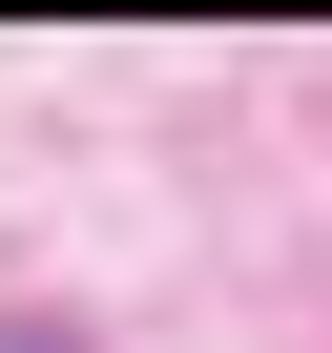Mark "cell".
I'll list each match as a JSON object with an SVG mask.
<instances>
[{
    "label": "cell",
    "instance_id": "cell-1",
    "mask_svg": "<svg viewBox=\"0 0 332 353\" xmlns=\"http://www.w3.org/2000/svg\"><path fill=\"white\" fill-rule=\"evenodd\" d=\"M0 353H83V332H63V312H21V332H0Z\"/></svg>",
    "mask_w": 332,
    "mask_h": 353
}]
</instances>
